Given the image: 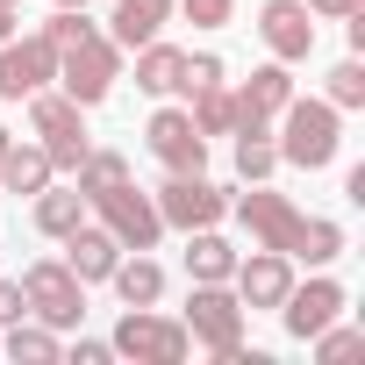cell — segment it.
<instances>
[{"mask_svg":"<svg viewBox=\"0 0 365 365\" xmlns=\"http://www.w3.org/2000/svg\"><path fill=\"white\" fill-rule=\"evenodd\" d=\"M187 115H194V129H201V136H230V129H237V93L215 79V86L187 93Z\"/></svg>","mask_w":365,"mask_h":365,"instance_id":"cell-25","label":"cell"},{"mask_svg":"<svg viewBox=\"0 0 365 365\" xmlns=\"http://www.w3.org/2000/svg\"><path fill=\"white\" fill-rule=\"evenodd\" d=\"M179 15H187L194 29H222L237 15V0H179Z\"/></svg>","mask_w":365,"mask_h":365,"instance_id":"cell-31","label":"cell"},{"mask_svg":"<svg viewBox=\"0 0 365 365\" xmlns=\"http://www.w3.org/2000/svg\"><path fill=\"white\" fill-rule=\"evenodd\" d=\"M58 79V43L36 29V36H8L0 43V101H29L36 86Z\"/></svg>","mask_w":365,"mask_h":365,"instance_id":"cell-10","label":"cell"},{"mask_svg":"<svg viewBox=\"0 0 365 365\" xmlns=\"http://www.w3.org/2000/svg\"><path fill=\"white\" fill-rule=\"evenodd\" d=\"M165 22H172V0H115L108 43H115V51H136V43H150Z\"/></svg>","mask_w":365,"mask_h":365,"instance_id":"cell-19","label":"cell"},{"mask_svg":"<svg viewBox=\"0 0 365 365\" xmlns=\"http://www.w3.org/2000/svg\"><path fill=\"white\" fill-rule=\"evenodd\" d=\"M258 36H265V51L279 65H301L315 51V15L301 8V0H265L258 8Z\"/></svg>","mask_w":365,"mask_h":365,"instance_id":"cell-13","label":"cell"},{"mask_svg":"<svg viewBox=\"0 0 365 365\" xmlns=\"http://www.w3.org/2000/svg\"><path fill=\"white\" fill-rule=\"evenodd\" d=\"M279 165H294V172H322V165H336V150H344V115L329 108V101H287L279 108Z\"/></svg>","mask_w":365,"mask_h":365,"instance_id":"cell-1","label":"cell"},{"mask_svg":"<svg viewBox=\"0 0 365 365\" xmlns=\"http://www.w3.org/2000/svg\"><path fill=\"white\" fill-rule=\"evenodd\" d=\"M0 351H8L15 365H51L58 358V329L36 322V315H15L8 329H0Z\"/></svg>","mask_w":365,"mask_h":365,"instance_id":"cell-21","label":"cell"},{"mask_svg":"<svg viewBox=\"0 0 365 365\" xmlns=\"http://www.w3.org/2000/svg\"><path fill=\"white\" fill-rule=\"evenodd\" d=\"M294 258H301V265H315V272H322V265H336V258H344V222L308 215V237H301V251H294Z\"/></svg>","mask_w":365,"mask_h":365,"instance_id":"cell-26","label":"cell"},{"mask_svg":"<svg viewBox=\"0 0 365 365\" xmlns=\"http://www.w3.org/2000/svg\"><path fill=\"white\" fill-rule=\"evenodd\" d=\"M79 222H86V194H79V187H58V179H51V187L36 194V230L65 244V237H72Z\"/></svg>","mask_w":365,"mask_h":365,"instance_id":"cell-22","label":"cell"},{"mask_svg":"<svg viewBox=\"0 0 365 365\" xmlns=\"http://www.w3.org/2000/svg\"><path fill=\"white\" fill-rule=\"evenodd\" d=\"M179 65H187V51L179 43H165V36H150V43H136V86L143 93H179Z\"/></svg>","mask_w":365,"mask_h":365,"instance_id":"cell-20","label":"cell"},{"mask_svg":"<svg viewBox=\"0 0 365 365\" xmlns=\"http://www.w3.org/2000/svg\"><path fill=\"white\" fill-rule=\"evenodd\" d=\"M215 79H222V58H215V51H201V58L179 65V93H201V86H215Z\"/></svg>","mask_w":365,"mask_h":365,"instance_id":"cell-30","label":"cell"},{"mask_svg":"<svg viewBox=\"0 0 365 365\" xmlns=\"http://www.w3.org/2000/svg\"><path fill=\"white\" fill-rule=\"evenodd\" d=\"M187 336L208 351V358H222L230 365V351L244 344V301H237V287L230 279H194V294H187Z\"/></svg>","mask_w":365,"mask_h":365,"instance_id":"cell-2","label":"cell"},{"mask_svg":"<svg viewBox=\"0 0 365 365\" xmlns=\"http://www.w3.org/2000/svg\"><path fill=\"white\" fill-rule=\"evenodd\" d=\"M58 179V165H51V150L36 143V136H22V143H8V158H0V194H22V201H36L43 187Z\"/></svg>","mask_w":365,"mask_h":365,"instance_id":"cell-16","label":"cell"},{"mask_svg":"<svg viewBox=\"0 0 365 365\" xmlns=\"http://www.w3.org/2000/svg\"><path fill=\"white\" fill-rule=\"evenodd\" d=\"M86 208L101 215V230H108L122 251H158V237H165V215H158V201L136 187V179H115V187H101Z\"/></svg>","mask_w":365,"mask_h":365,"instance_id":"cell-3","label":"cell"},{"mask_svg":"<svg viewBox=\"0 0 365 365\" xmlns=\"http://www.w3.org/2000/svg\"><path fill=\"white\" fill-rule=\"evenodd\" d=\"M115 258H122V244H115L101 222H79V230L65 237V265H72L79 287H101V279L115 272Z\"/></svg>","mask_w":365,"mask_h":365,"instance_id":"cell-17","label":"cell"},{"mask_svg":"<svg viewBox=\"0 0 365 365\" xmlns=\"http://www.w3.org/2000/svg\"><path fill=\"white\" fill-rule=\"evenodd\" d=\"M230 215L251 230V244H265V251H287V258H294V251H301V237H308V215H301L287 194H272L265 179H258L251 194H237V201H230Z\"/></svg>","mask_w":365,"mask_h":365,"instance_id":"cell-7","label":"cell"},{"mask_svg":"<svg viewBox=\"0 0 365 365\" xmlns=\"http://www.w3.org/2000/svg\"><path fill=\"white\" fill-rule=\"evenodd\" d=\"M322 101H329L336 115H351V108H365V65H358V51H351V58H344V65L329 72V93H322Z\"/></svg>","mask_w":365,"mask_h":365,"instance_id":"cell-27","label":"cell"},{"mask_svg":"<svg viewBox=\"0 0 365 365\" xmlns=\"http://www.w3.org/2000/svg\"><path fill=\"white\" fill-rule=\"evenodd\" d=\"M143 136H150V158H158L165 172H208V136L194 129L187 108H158Z\"/></svg>","mask_w":365,"mask_h":365,"instance_id":"cell-11","label":"cell"},{"mask_svg":"<svg viewBox=\"0 0 365 365\" xmlns=\"http://www.w3.org/2000/svg\"><path fill=\"white\" fill-rule=\"evenodd\" d=\"M308 344H315V358H322V365H344V358H365V329H336V322H322V329H315Z\"/></svg>","mask_w":365,"mask_h":365,"instance_id":"cell-28","label":"cell"},{"mask_svg":"<svg viewBox=\"0 0 365 365\" xmlns=\"http://www.w3.org/2000/svg\"><path fill=\"white\" fill-rule=\"evenodd\" d=\"M287 101H294V72H287L279 58H272V65H258V72H251V79L237 86V129H244V122H258V129H272ZM237 129H230V136H237Z\"/></svg>","mask_w":365,"mask_h":365,"instance_id":"cell-14","label":"cell"},{"mask_svg":"<svg viewBox=\"0 0 365 365\" xmlns=\"http://www.w3.org/2000/svg\"><path fill=\"white\" fill-rule=\"evenodd\" d=\"M8 143H15V129H8V122H0V158H8Z\"/></svg>","mask_w":365,"mask_h":365,"instance_id":"cell-36","label":"cell"},{"mask_svg":"<svg viewBox=\"0 0 365 365\" xmlns=\"http://www.w3.org/2000/svg\"><path fill=\"white\" fill-rule=\"evenodd\" d=\"M15 315H29V301H22V279H0V329H8Z\"/></svg>","mask_w":365,"mask_h":365,"instance_id":"cell-33","label":"cell"},{"mask_svg":"<svg viewBox=\"0 0 365 365\" xmlns=\"http://www.w3.org/2000/svg\"><path fill=\"white\" fill-rule=\"evenodd\" d=\"M29 129H36V143L51 150L58 172H79V158L93 150V143H86V108L65 101V93H51V86L29 93Z\"/></svg>","mask_w":365,"mask_h":365,"instance_id":"cell-6","label":"cell"},{"mask_svg":"<svg viewBox=\"0 0 365 365\" xmlns=\"http://www.w3.org/2000/svg\"><path fill=\"white\" fill-rule=\"evenodd\" d=\"M279 172V143H272V129H258V122H244L237 129V179H272Z\"/></svg>","mask_w":365,"mask_h":365,"instance_id":"cell-24","label":"cell"},{"mask_svg":"<svg viewBox=\"0 0 365 365\" xmlns=\"http://www.w3.org/2000/svg\"><path fill=\"white\" fill-rule=\"evenodd\" d=\"M150 201H158L165 230H215V222L230 215V194L215 187L208 172H165V187H158Z\"/></svg>","mask_w":365,"mask_h":365,"instance_id":"cell-9","label":"cell"},{"mask_svg":"<svg viewBox=\"0 0 365 365\" xmlns=\"http://www.w3.org/2000/svg\"><path fill=\"white\" fill-rule=\"evenodd\" d=\"M230 287H237V301H244V308H279V301H287V287H294V258H287V251L251 244V258H237Z\"/></svg>","mask_w":365,"mask_h":365,"instance_id":"cell-12","label":"cell"},{"mask_svg":"<svg viewBox=\"0 0 365 365\" xmlns=\"http://www.w3.org/2000/svg\"><path fill=\"white\" fill-rule=\"evenodd\" d=\"M15 36V8H0V43H8Z\"/></svg>","mask_w":365,"mask_h":365,"instance_id":"cell-35","label":"cell"},{"mask_svg":"<svg viewBox=\"0 0 365 365\" xmlns=\"http://www.w3.org/2000/svg\"><path fill=\"white\" fill-rule=\"evenodd\" d=\"M279 315H287V336H301V344H308L322 322H336V315H344V287H336V279H322V272H315L308 287L294 279V287H287V301H279Z\"/></svg>","mask_w":365,"mask_h":365,"instance_id":"cell-15","label":"cell"},{"mask_svg":"<svg viewBox=\"0 0 365 365\" xmlns=\"http://www.w3.org/2000/svg\"><path fill=\"white\" fill-rule=\"evenodd\" d=\"M237 272V244L215 230H187V279H230Z\"/></svg>","mask_w":365,"mask_h":365,"instance_id":"cell-23","label":"cell"},{"mask_svg":"<svg viewBox=\"0 0 365 365\" xmlns=\"http://www.w3.org/2000/svg\"><path fill=\"white\" fill-rule=\"evenodd\" d=\"M58 8H93V0H58Z\"/></svg>","mask_w":365,"mask_h":365,"instance_id":"cell-37","label":"cell"},{"mask_svg":"<svg viewBox=\"0 0 365 365\" xmlns=\"http://www.w3.org/2000/svg\"><path fill=\"white\" fill-rule=\"evenodd\" d=\"M43 36H51V43H58V51H72V43H79V36H93V22H86V8H58V15H51V22H43Z\"/></svg>","mask_w":365,"mask_h":365,"instance_id":"cell-29","label":"cell"},{"mask_svg":"<svg viewBox=\"0 0 365 365\" xmlns=\"http://www.w3.org/2000/svg\"><path fill=\"white\" fill-rule=\"evenodd\" d=\"M22 301H29V315L51 322V329H79V322H86V287L72 279L65 258H36V265L22 272Z\"/></svg>","mask_w":365,"mask_h":365,"instance_id":"cell-8","label":"cell"},{"mask_svg":"<svg viewBox=\"0 0 365 365\" xmlns=\"http://www.w3.org/2000/svg\"><path fill=\"white\" fill-rule=\"evenodd\" d=\"M108 351H115V358H136V365H187L194 336H187V322H172V315H150V308H122V322H115Z\"/></svg>","mask_w":365,"mask_h":365,"instance_id":"cell-4","label":"cell"},{"mask_svg":"<svg viewBox=\"0 0 365 365\" xmlns=\"http://www.w3.org/2000/svg\"><path fill=\"white\" fill-rule=\"evenodd\" d=\"M108 287H115L122 308H158V301H165V265L143 258V251H122L115 272H108Z\"/></svg>","mask_w":365,"mask_h":365,"instance_id":"cell-18","label":"cell"},{"mask_svg":"<svg viewBox=\"0 0 365 365\" xmlns=\"http://www.w3.org/2000/svg\"><path fill=\"white\" fill-rule=\"evenodd\" d=\"M0 8H22V0H0Z\"/></svg>","mask_w":365,"mask_h":365,"instance_id":"cell-38","label":"cell"},{"mask_svg":"<svg viewBox=\"0 0 365 365\" xmlns=\"http://www.w3.org/2000/svg\"><path fill=\"white\" fill-rule=\"evenodd\" d=\"M301 8H308V15H322V22H351L365 0H301Z\"/></svg>","mask_w":365,"mask_h":365,"instance_id":"cell-32","label":"cell"},{"mask_svg":"<svg viewBox=\"0 0 365 365\" xmlns=\"http://www.w3.org/2000/svg\"><path fill=\"white\" fill-rule=\"evenodd\" d=\"M108 358H115V351H108L101 336H79V344H72V365H108Z\"/></svg>","mask_w":365,"mask_h":365,"instance_id":"cell-34","label":"cell"},{"mask_svg":"<svg viewBox=\"0 0 365 365\" xmlns=\"http://www.w3.org/2000/svg\"><path fill=\"white\" fill-rule=\"evenodd\" d=\"M115 79H122V51L93 29V36H79L72 51H58V93L65 101H79V108H101L108 93H115Z\"/></svg>","mask_w":365,"mask_h":365,"instance_id":"cell-5","label":"cell"}]
</instances>
